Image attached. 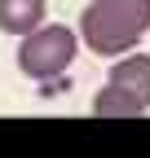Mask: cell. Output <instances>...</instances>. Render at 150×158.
Here are the masks:
<instances>
[{"instance_id": "cell-1", "label": "cell", "mask_w": 150, "mask_h": 158, "mask_svg": "<svg viewBox=\"0 0 150 158\" xmlns=\"http://www.w3.org/2000/svg\"><path fill=\"white\" fill-rule=\"evenodd\" d=\"M150 31V0H93L80 13V40L97 57H119Z\"/></svg>"}, {"instance_id": "cell-2", "label": "cell", "mask_w": 150, "mask_h": 158, "mask_svg": "<svg viewBox=\"0 0 150 158\" xmlns=\"http://www.w3.org/2000/svg\"><path fill=\"white\" fill-rule=\"evenodd\" d=\"M75 53H80V35L71 27H58V22H44L35 27L31 35H22V44H18V70L27 79H62L75 62Z\"/></svg>"}, {"instance_id": "cell-3", "label": "cell", "mask_w": 150, "mask_h": 158, "mask_svg": "<svg viewBox=\"0 0 150 158\" xmlns=\"http://www.w3.org/2000/svg\"><path fill=\"white\" fill-rule=\"evenodd\" d=\"M110 88H119L124 97H133L141 110H150V57L146 53H133V57H119L110 66Z\"/></svg>"}, {"instance_id": "cell-4", "label": "cell", "mask_w": 150, "mask_h": 158, "mask_svg": "<svg viewBox=\"0 0 150 158\" xmlns=\"http://www.w3.org/2000/svg\"><path fill=\"white\" fill-rule=\"evenodd\" d=\"M49 0H0V31L5 35H31L35 27H44Z\"/></svg>"}, {"instance_id": "cell-5", "label": "cell", "mask_w": 150, "mask_h": 158, "mask_svg": "<svg viewBox=\"0 0 150 158\" xmlns=\"http://www.w3.org/2000/svg\"><path fill=\"white\" fill-rule=\"evenodd\" d=\"M93 114H102V118H137V114H146L137 101H133V97H124L119 88H102L97 97H93Z\"/></svg>"}]
</instances>
